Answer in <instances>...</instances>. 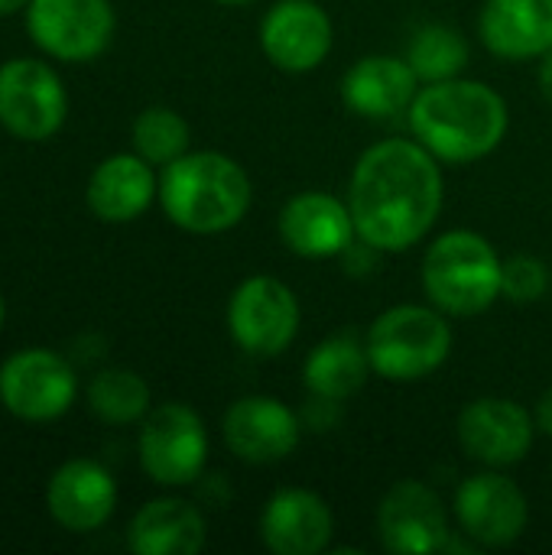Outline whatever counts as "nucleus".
I'll return each mask as SVG.
<instances>
[{
	"mask_svg": "<svg viewBox=\"0 0 552 555\" xmlns=\"http://www.w3.org/2000/svg\"><path fill=\"white\" fill-rule=\"evenodd\" d=\"M446 202L439 159L420 140L368 146L348 182L358 241L377 254H403L436 224Z\"/></svg>",
	"mask_w": 552,
	"mask_h": 555,
	"instance_id": "obj_1",
	"label": "nucleus"
},
{
	"mask_svg": "<svg viewBox=\"0 0 552 555\" xmlns=\"http://www.w3.org/2000/svg\"><path fill=\"white\" fill-rule=\"evenodd\" d=\"M413 140L439 163H475L491 156L508 137V101L485 81L446 78L423 85L407 111Z\"/></svg>",
	"mask_w": 552,
	"mask_h": 555,
	"instance_id": "obj_2",
	"label": "nucleus"
},
{
	"mask_svg": "<svg viewBox=\"0 0 552 555\" xmlns=\"http://www.w3.org/2000/svg\"><path fill=\"white\" fill-rule=\"evenodd\" d=\"M251 179L224 153L198 150L163 166L159 205L166 218L189 234H221L238 228L251 211Z\"/></svg>",
	"mask_w": 552,
	"mask_h": 555,
	"instance_id": "obj_3",
	"label": "nucleus"
},
{
	"mask_svg": "<svg viewBox=\"0 0 552 555\" xmlns=\"http://www.w3.org/2000/svg\"><path fill=\"white\" fill-rule=\"evenodd\" d=\"M501 270L504 260L485 234L455 228L426 247L420 276L439 312L468 319L488 312L501 299Z\"/></svg>",
	"mask_w": 552,
	"mask_h": 555,
	"instance_id": "obj_4",
	"label": "nucleus"
},
{
	"mask_svg": "<svg viewBox=\"0 0 552 555\" xmlns=\"http://www.w3.org/2000/svg\"><path fill=\"white\" fill-rule=\"evenodd\" d=\"M371 367L377 377L394 384H413L436 374L452 354L449 315L433 302H403L384 309L364 338Z\"/></svg>",
	"mask_w": 552,
	"mask_h": 555,
	"instance_id": "obj_5",
	"label": "nucleus"
},
{
	"mask_svg": "<svg viewBox=\"0 0 552 555\" xmlns=\"http://www.w3.org/2000/svg\"><path fill=\"white\" fill-rule=\"evenodd\" d=\"M299 299L296 293L267 273L247 276L228 299V332L234 345L251 358H277L299 335Z\"/></svg>",
	"mask_w": 552,
	"mask_h": 555,
	"instance_id": "obj_6",
	"label": "nucleus"
},
{
	"mask_svg": "<svg viewBox=\"0 0 552 555\" xmlns=\"http://www.w3.org/2000/svg\"><path fill=\"white\" fill-rule=\"evenodd\" d=\"M140 468L163 488L192 485L208 462V433L202 416L185 403H159L140 426Z\"/></svg>",
	"mask_w": 552,
	"mask_h": 555,
	"instance_id": "obj_7",
	"label": "nucleus"
},
{
	"mask_svg": "<svg viewBox=\"0 0 552 555\" xmlns=\"http://www.w3.org/2000/svg\"><path fill=\"white\" fill-rule=\"evenodd\" d=\"M68 117V94L52 65L10 59L0 65V124L16 140H49Z\"/></svg>",
	"mask_w": 552,
	"mask_h": 555,
	"instance_id": "obj_8",
	"label": "nucleus"
},
{
	"mask_svg": "<svg viewBox=\"0 0 552 555\" xmlns=\"http://www.w3.org/2000/svg\"><path fill=\"white\" fill-rule=\"evenodd\" d=\"M78 377L72 364L46 348H23L0 364V403L23 423H49L72 410Z\"/></svg>",
	"mask_w": 552,
	"mask_h": 555,
	"instance_id": "obj_9",
	"label": "nucleus"
},
{
	"mask_svg": "<svg viewBox=\"0 0 552 555\" xmlns=\"http://www.w3.org/2000/svg\"><path fill=\"white\" fill-rule=\"evenodd\" d=\"M111 0H29L26 29L33 42L62 62H91L114 39Z\"/></svg>",
	"mask_w": 552,
	"mask_h": 555,
	"instance_id": "obj_10",
	"label": "nucleus"
},
{
	"mask_svg": "<svg viewBox=\"0 0 552 555\" xmlns=\"http://www.w3.org/2000/svg\"><path fill=\"white\" fill-rule=\"evenodd\" d=\"M455 517L468 540L488 550H501L524 537L530 520V504L517 481L498 472H482L459 485Z\"/></svg>",
	"mask_w": 552,
	"mask_h": 555,
	"instance_id": "obj_11",
	"label": "nucleus"
},
{
	"mask_svg": "<svg viewBox=\"0 0 552 555\" xmlns=\"http://www.w3.org/2000/svg\"><path fill=\"white\" fill-rule=\"evenodd\" d=\"M537 420L508 397H478L459 413V442L468 459L488 468H508L530 455Z\"/></svg>",
	"mask_w": 552,
	"mask_h": 555,
	"instance_id": "obj_12",
	"label": "nucleus"
},
{
	"mask_svg": "<svg viewBox=\"0 0 552 555\" xmlns=\"http://www.w3.org/2000/svg\"><path fill=\"white\" fill-rule=\"evenodd\" d=\"M377 537L387 553L433 555L449 546L442 498L423 481H397L377 507Z\"/></svg>",
	"mask_w": 552,
	"mask_h": 555,
	"instance_id": "obj_13",
	"label": "nucleus"
},
{
	"mask_svg": "<svg viewBox=\"0 0 552 555\" xmlns=\"http://www.w3.org/2000/svg\"><path fill=\"white\" fill-rule=\"evenodd\" d=\"M221 436L234 459L247 465H277L296 452L303 423L283 400L254 393L228 406Z\"/></svg>",
	"mask_w": 552,
	"mask_h": 555,
	"instance_id": "obj_14",
	"label": "nucleus"
},
{
	"mask_svg": "<svg viewBox=\"0 0 552 555\" xmlns=\"http://www.w3.org/2000/svg\"><path fill=\"white\" fill-rule=\"evenodd\" d=\"M335 42L329 13L312 0H280L260 20L264 55L290 75H306L319 68Z\"/></svg>",
	"mask_w": 552,
	"mask_h": 555,
	"instance_id": "obj_15",
	"label": "nucleus"
},
{
	"mask_svg": "<svg viewBox=\"0 0 552 555\" xmlns=\"http://www.w3.org/2000/svg\"><path fill=\"white\" fill-rule=\"evenodd\" d=\"M277 231H280V241L306 260L345 257L358 237L348 198L342 202L338 195L319 192V189L293 195L280 208Z\"/></svg>",
	"mask_w": 552,
	"mask_h": 555,
	"instance_id": "obj_16",
	"label": "nucleus"
},
{
	"mask_svg": "<svg viewBox=\"0 0 552 555\" xmlns=\"http://www.w3.org/2000/svg\"><path fill=\"white\" fill-rule=\"evenodd\" d=\"M46 504L52 520L68 533H94L114 517L117 481L104 465L91 459H72L49 478Z\"/></svg>",
	"mask_w": 552,
	"mask_h": 555,
	"instance_id": "obj_17",
	"label": "nucleus"
},
{
	"mask_svg": "<svg viewBox=\"0 0 552 555\" xmlns=\"http://www.w3.org/2000/svg\"><path fill=\"white\" fill-rule=\"evenodd\" d=\"M335 537L325 498L306 488H280L260 514V540L277 555H319Z\"/></svg>",
	"mask_w": 552,
	"mask_h": 555,
	"instance_id": "obj_18",
	"label": "nucleus"
},
{
	"mask_svg": "<svg viewBox=\"0 0 552 555\" xmlns=\"http://www.w3.org/2000/svg\"><path fill=\"white\" fill-rule=\"evenodd\" d=\"M420 94V75L407 62V55L374 52L358 59L342 78V98L348 111L368 120H390L410 111Z\"/></svg>",
	"mask_w": 552,
	"mask_h": 555,
	"instance_id": "obj_19",
	"label": "nucleus"
},
{
	"mask_svg": "<svg viewBox=\"0 0 552 555\" xmlns=\"http://www.w3.org/2000/svg\"><path fill=\"white\" fill-rule=\"evenodd\" d=\"M478 36L498 59H543L552 49V0H485Z\"/></svg>",
	"mask_w": 552,
	"mask_h": 555,
	"instance_id": "obj_20",
	"label": "nucleus"
},
{
	"mask_svg": "<svg viewBox=\"0 0 552 555\" xmlns=\"http://www.w3.org/2000/svg\"><path fill=\"white\" fill-rule=\"evenodd\" d=\"M85 198L94 218L127 224L137 221L153 198H159V179L140 153H114L94 166Z\"/></svg>",
	"mask_w": 552,
	"mask_h": 555,
	"instance_id": "obj_21",
	"label": "nucleus"
},
{
	"mask_svg": "<svg viewBox=\"0 0 552 555\" xmlns=\"http://www.w3.org/2000/svg\"><path fill=\"white\" fill-rule=\"evenodd\" d=\"M205 540L208 527L202 511L182 498L143 504L127 527V543L137 555H195L205 550Z\"/></svg>",
	"mask_w": 552,
	"mask_h": 555,
	"instance_id": "obj_22",
	"label": "nucleus"
},
{
	"mask_svg": "<svg viewBox=\"0 0 552 555\" xmlns=\"http://www.w3.org/2000/svg\"><path fill=\"white\" fill-rule=\"evenodd\" d=\"M374 374L364 341L355 335H332L316 345L303 364V384L312 400L342 403L351 400Z\"/></svg>",
	"mask_w": 552,
	"mask_h": 555,
	"instance_id": "obj_23",
	"label": "nucleus"
},
{
	"mask_svg": "<svg viewBox=\"0 0 552 555\" xmlns=\"http://www.w3.org/2000/svg\"><path fill=\"white\" fill-rule=\"evenodd\" d=\"M88 406L107 426H133L150 413V387L137 371L107 367L91 380Z\"/></svg>",
	"mask_w": 552,
	"mask_h": 555,
	"instance_id": "obj_24",
	"label": "nucleus"
},
{
	"mask_svg": "<svg viewBox=\"0 0 552 555\" xmlns=\"http://www.w3.org/2000/svg\"><path fill=\"white\" fill-rule=\"evenodd\" d=\"M407 62L423 85L459 78L468 65V39L446 23H426L413 33L407 46Z\"/></svg>",
	"mask_w": 552,
	"mask_h": 555,
	"instance_id": "obj_25",
	"label": "nucleus"
},
{
	"mask_svg": "<svg viewBox=\"0 0 552 555\" xmlns=\"http://www.w3.org/2000/svg\"><path fill=\"white\" fill-rule=\"evenodd\" d=\"M130 140H133V153H140L150 166H169L189 153L192 130L179 111L153 104L137 114Z\"/></svg>",
	"mask_w": 552,
	"mask_h": 555,
	"instance_id": "obj_26",
	"label": "nucleus"
},
{
	"mask_svg": "<svg viewBox=\"0 0 552 555\" xmlns=\"http://www.w3.org/2000/svg\"><path fill=\"white\" fill-rule=\"evenodd\" d=\"M552 286L550 267L540 257L530 254H517L511 260H504L501 270V299L514 302V306H530L540 302Z\"/></svg>",
	"mask_w": 552,
	"mask_h": 555,
	"instance_id": "obj_27",
	"label": "nucleus"
},
{
	"mask_svg": "<svg viewBox=\"0 0 552 555\" xmlns=\"http://www.w3.org/2000/svg\"><path fill=\"white\" fill-rule=\"evenodd\" d=\"M534 420H537V429H540V433L552 436V387L550 390H543V397L537 400V413H534Z\"/></svg>",
	"mask_w": 552,
	"mask_h": 555,
	"instance_id": "obj_28",
	"label": "nucleus"
},
{
	"mask_svg": "<svg viewBox=\"0 0 552 555\" xmlns=\"http://www.w3.org/2000/svg\"><path fill=\"white\" fill-rule=\"evenodd\" d=\"M537 81H540V94L552 104V49L540 59V72H537Z\"/></svg>",
	"mask_w": 552,
	"mask_h": 555,
	"instance_id": "obj_29",
	"label": "nucleus"
},
{
	"mask_svg": "<svg viewBox=\"0 0 552 555\" xmlns=\"http://www.w3.org/2000/svg\"><path fill=\"white\" fill-rule=\"evenodd\" d=\"M23 7H29V0H0V16H10Z\"/></svg>",
	"mask_w": 552,
	"mask_h": 555,
	"instance_id": "obj_30",
	"label": "nucleus"
},
{
	"mask_svg": "<svg viewBox=\"0 0 552 555\" xmlns=\"http://www.w3.org/2000/svg\"><path fill=\"white\" fill-rule=\"evenodd\" d=\"M215 3H224V7H247V3H254V0H215Z\"/></svg>",
	"mask_w": 552,
	"mask_h": 555,
	"instance_id": "obj_31",
	"label": "nucleus"
},
{
	"mask_svg": "<svg viewBox=\"0 0 552 555\" xmlns=\"http://www.w3.org/2000/svg\"><path fill=\"white\" fill-rule=\"evenodd\" d=\"M3 315H7V306H3V296H0V328H3Z\"/></svg>",
	"mask_w": 552,
	"mask_h": 555,
	"instance_id": "obj_32",
	"label": "nucleus"
}]
</instances>
